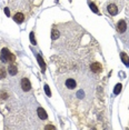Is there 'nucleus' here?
<instances>
[{
    "label": "nucleus",
    "instance_id": "13",
    "mask_svg": "<svg viewBox=\"0 0 129 130\" xmlns=\"http://www.w3.org/2000/svg\"><path fill=\"white\" fill-rule=\"evenodd\" d=\"M6 68L5 67H0V79L6 78Z\"/></svg>",
    "mask_w": 129,
    "mask_h": 130
},
{
    "label": "nucleus",
    "instance_id": "14",
    "mask_svg": "<svg viewBox=\"0 0 129 130\" xmlns=\"http://www.w3.org/2000/svg\"><path fill=\"white\" fill-rule=\"evenodd\" d=\"M121 91V85L120 83H118V85H117L116 87H115V90H113V94L115 95H118L119 92H120Z\"/></svg>",
    "mask_w": 129,
    "mask_h": 130
},
{
    "label": "nucleus",
    "instance_id": "2",
    "mask_svg": "<svg viewBox=\"0 0 129 130\" xmlns=\"http://www.w3.org/2000/svg\"><path fill=\"white\" fill-rule=\"evenodd\" d=\"M21 88L24 91H29L30 88H31V83H30L29 79L28 78H24L21 80Z\"/></svg>",
    "mask_w": 129,
    "mask_h": 130
},
{
    "label": "nucleus",
    "instance_id": "16",
    "mask_svg": "<svg viewBox=\"0 0 129 130\" xmlns=\"http://www.w3.org/2000/svg\"><path fill=\"white\" fill-rule=\"evenodd\" d=\"M45 92L47 94L48 97L51 96V92H50V89H49V86H48V85H45Z\"/></svg>",
    "mask_w": 129,
    "mask_h": 130
},
{
    "label": "nucleus",
    "instance_id": "4",
    "mask_svg": "<svg viewBox=\"0 0 129 130\" xmlns=\"http://www.w3.org/2000/svg\"><path fill=\"white\" fill-rule=\"evenodd\" d=\"M126 29H127V24L125 20H120L118 24H117V30H118L120 34L126 31Z\"/></svg>",
    "mask_w": 129,
    "mask_h": 130
},
{
    "label": "nucleus",
    "instance_id": "15",
    "mask_svg": "<svg viewBox=\"0 0 129 130\" xmlns=\"http://www.w3.org/2000/svg\"><path fill=\"white\" fill-rule=\"evenodd\" d=\"M89 6H90V9H91V10L94 11V12H96V13L98 12V9H97V7H96V5H95V3H92V2H91Z\"/></svg>",
    "mask_w": 129,
    "mask_h": 130
},
{
    "label": "nucleus",
    "instance_id": "3",
    "mask_svg": "<svg viewBox=\"0 0 129 130\" xmlns=\"http://www.w3.org/2000/svg\"><path fill=\"white\" fill-rule=\"evenodd\" d=\"M107 10H108V12L110 13L111 16H116L117 13L119 12V8L117 7V5H115V3H110V5H108Z\"/></svg>",
    "mask_w": 129,
    "mask_h": 130
},
{
    "label": "nucleus",
    "instance_id": "8",
    "mask_svg": "<svg viewBox=\"0 0 129 130\" xmlns=\"http://www.w3.org/2000/svg\"><path fill=\"white\" fill-rule=\"evenodd\" d=\"M13 19H15V21H16L17 24H21V22H24V20H25V16L22 13H16V15L13 16Z\"/></svg>",
    "mask_w": 129,
    "mask_h": 130
},
{
    "label": "nucleus",
    "instance_id": "6",
    "mask_svg": "<svg viewBox=\"0 0 129 130\" xmlns=\"http://www.w3.org/2000/svg\"><path fill=\"white\" fill-rule=\"evenodd\" d=\"M37 112H38V116H39L40 119H42V120L47 119V117H48V116H47V112L45 111V109H43V108H38Z\"/></svg>",
    "mask_w": 129,
    "mask_h": 130
},
{
    "label": "nucleus",
    "instance_id": "5",
    "mask_svg": "<svg viewBox=\"0 0 129 130\" xmlns=\"http://www.w3.org/2000/svg\"><path fill=\"white\" fill-rule=\"evenodd\" d=\"M91 71L92 72H100V71H101V65H100L99 62H95V63H92L91 65Z\"/></svg>",
    "mask_w": 129,
    "mask_h": 130
},
{
    "label": "nucleus",
    "instance_id": "10",
    "mask_svg": "<svg viewBox=\"0 0 129 130\" xmlns=\"http://www.w3.org/2000/svg\"><path fill=\"white\" fill-rule=\"evenodd\" d=\"M120 58H121V60H122V62H124L125 65L129 66V57L126 55V53H124V52H122V53L120 55Z\"/></svg>",
    "mask_w": 129,
    "mask_h": 130
},
{
    "label": "nucleus",
    "instance_id": "18",
    "mask_svg": "<svg viewBox=\"0 0 129 130\" xmlns=\"http://www.w3.org/2000/svg\"><path fill=\"white\" fill-rule=\"evenodd\" d=\"M5 12H6V15H7L8 17H10V11H9L8 8H6V9H5Z\"/></svg>",
    "mask_w": 129,
    "mask_h": 130
},
{
    "label": "nucleus",
    "instance_id": "17",
    "mask_svg": "<svg viewBox=\"0 0 129 130\" xmlns=\"http://www.w3.org/2000/svg\"><path fill=\"white\" fill-rule=\"evenodd\" d=\"M30 40H31V43L32 44H36V43H37V42H36V39H34V32H30Z\"/></svg>",
    "mask_w": 129,
    "mask_h": 130
},
{
    "label": "nucleus",
    "instance_id": "19",
    "mask_svg": "<svg viewBox=\"0 0 129 130\" xmlns=\"http://www.w3.org/2000/svg\"><path fill=\"white\" fill-rule=\"evenodd\" d=\"M46 129H52V130H53V129H56V127H53V126H50V125H49V126H46Z\"/></svg>",
    "mask_w": 129,
    "mask_h": 130
},
{
    "label": "nucleus",
    "instance_id": "1",
    "mask_svg": "<svg viewBox=\"0 0 129 130\" xmlns=\"http://www.w3.org/2000/svg\"><path fill=\"white\" fill-rule=\"evenodd\" d=\"M1 60L2 61H10V62H13L15 61V56L12 53H10L7 48H3L1 50Z\"/></svg>",
    "mask_w": 129,
    "mask_h": 130
},
{
    "label": "nucleus",
    "instance_id": "12",
    "mask_svg": "<svg viewBox=\"0 0 129 130\" xmlns=\"http://www.w3.org/2000/svg\"><path fill=\"white\" fill-rule=\"evenodd\" d=\"M51 38H52V40H56L59 38V31L58 30H52V32H51Z\"/></svg>",
    "mask_w": 129,
    "mask_h": 130
},
{
    "label": "nucleus",
    "instance_id": "7",
    "mask_svg": "<svg viewBox=\"0 0 129 130\" xmlns=\"http://www.w3.org/2000/svg\"><path fill=\"white\" fill-rule=\"evenodd\" d=\"M66 87L68 89H75L76 88V81L74 80V79H67L66 81Z\"/></svg>",
    "mask_w": 129,
    "mask_h": 130
},
{
    "label": "nucleus",
    "instance_id": "9",
    "mask_svg": "<svg viewBox=\"0 0 129 130\" xmlns=\"http://www.w3.org/2000/svg\"><path fill=\"white\" fill-rule=\"evenodd\" d=\"M8 71H9V73H10L11 76L17 75V72H18V70H17V67H16V66H13V65L9 66V67H8Z\"/></svg>",
    "mask_w": 129,
    "mask_h": 130
},
{
    "label": "nucleus",
    "instance_id": "11",
    "mask_svg": "<svg viewBox=\"0 0 129 130\" xmlns=\"http://www.w3.org/2000/svg\"><path fill=\"white\" fill-rule=\"evenodd\" d=\"M37 60H38V62H39L40 67H41L42 71H45V69H46V63H45V61H43V59H42L40 56H37Z\"/></svg>",
    "mask_w": 129,
    "mask_h": 130
}]
</instances>
